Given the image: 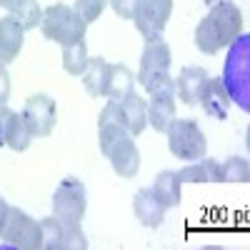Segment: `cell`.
<instances>
[{
	"label": "cell",
	"mask_w": 250,
	"mask_h": 250,
	"mask_svg": "<svg viewBox=\"0 0 250 250\" xmlns=\"http://www.w3.org/2000/svg\"><path fill=\"white\" fill-rule=\"evenodd\" d=\"M223 85L230 95V103L240 110H250V35L240 33L230 45L223 68Z\"/></svg>",
	"instance_id": "6da1fadb"
},
{
	"label": "cell",
	"mask_w": 250,
	"mask_h": 250,
	"mask_svg": "<svg viewBox=\"0 0 250 250\" xmlns=\"http://www.w3.org/2000/svg\"><path fill=\"white\" fill-rule=\"evenodd\" d=\"M208 18H210V23L218 33L220 48H228L243 33V13L235 3H230V0H220V3L210 5Z\"/></svg>",
	"instance_id": "9c48e42d"
},
{
	"label": "cell",
	"mask_w": 250,
	"mask_h": 250,
	"mask_svg": "<svg viewBox=\"0 0 250 250\" xmlns=\"http://www.w3.org/2000/svg\"><path fill=\"white\" fill-rule=\"evenodd\" d=\"M118 105H120L123 125L128 128V133L133 138H138L145 128H148V103H145L138 93H130L128 98L118 100Z\"/></svg>",
	"instance_id": "7c38bea8"
},
{
	"label": "cell",
	"mask_w": 250,
	"mask_h": 250,
	"mask_svg": "<svg viewBox=\"0 0 250 250\" xmlns=\"http://www.w3.org/2000/svg\"><path fill=\"white\" fill-rule=\"evenodd\" d=\"M23 40H25V30L20 28V23L8 15L0 18V62H13L20 50H23Z\"/></svg>",
	"instance_id": "4fadbf2b"
},
{
	"label": "cell",
	"mask_w": 250,
	"mask_h": 250,
	"mask_svg": "<svg viewBox=\"0 0 250 250\" xmlns=\"http://www.w3.org/2000/svg\"><path fill=\"white\" fill-rule=\"evenodd\" d=\"M15 3H18V0H0V8H5L8 13L15 8Z\"/></svg>",
	"instance_id": "1f68e13d"
},
{
	"label": "cell",
	"mask_w": 250,
	"mask_h": 250,
	"mask_svg": "<svg viewBox=\"0 0 250 250\" xmlns=\"http://www.w3.org/2000/svg\"><path fill=\"white\" fill-rule=\"evenodd\" d=\"M40 30L48 40L58 45H73L78 40H85V30H88V23L83 20L70 5H62V3H55V5H48L43 10V20H40Z\"/></svg>",
	"instance_id": "7a4b0ae2"
},
{
	"label": "cell",
	"mask_w": 250,
	"mask_h": 250,
	"mask_svg": "<svg viewBox=\"0 0 250 250\" xmlns=\"http://www.w3.org/2000/svg\"><path fill=\"white\" fill-rule=\"evenodd\" d=\"M150 190L160 200V205L165 208V210L180 205V200H183V180H180L178 170H163V173H158V178H155Z\"/></svg>",
	"instance_id": "e0dca14e"
},
{
	"label": "cell",
	"mask_w": 250,
	"mask_h": 250,
	"mask_svg": "<svg viewBox=\"0 0 250 250\" xmlns=\"http://www.w3.org/2000/svg\"><path fill=\"white\" fill-rule=\"evenodd\" d=\"M208 75L205 68H198V65H188L180 70V75L175 78V95H180V100L185 105H198L203 93H205V85H208Z\"/></svg>",
	"instance_id": "30bf717a"
},
{
	"label": "cell",
	"mask_w": 250,
	"mask_h": 250,
	"mask_svg": "<svg viewBox=\"0 0 250 250\" xmlns=\"http://www.w3.org/2000/svg\"><path fill=\"white\" fill-rule=\"evenodd\" d=\"M143 0H108V5L115 10V15H120L123 20H133V15L138 13Z\"/></svg>",
	"instance_id": "83f0119b"
},
{
	"label": "cell",
	"mask_w": 250,
	"mask_h": 250,
	"mask_svg": "<svg viewBox=\"0 0 250 250\" xmlns=\"http://www.w3.org/2000/svg\"><path fill=\"white\" fill-rule=\"evenodd\" d=\"M130 93H135V75L130 73L128 65H113L110 70V83H108V95L110 100H123Z\"/></svg>",
	"instance_id": "44dd1931"
},
{
	"label": "cell",
	"mask_w": 250,
	"mask_h": 250,
	"mask_svg": "<svg viewBox=\"0 0 250 250\" xmlns=\"http://www.w3.org/2000/svg\"><path fill=\"white\" fill-rule=\"evenodd\" d=\"M195 45H198V50H203L208 55H215L220 50L218 33H215V28H213V23H210V18H208V15L200 20L198 28H195Z\"/></svg>",
	"instance_id": "d4e9b609"
},
{
	"label": "cell",
	"mask_w": 250,
	"mask_h": 250,
	"mask_svg": "<svg viewBox=\"0 0 250 250\" xmlns=\"http://www.w3.org/2000/svg\"><path fill=\"white\" fill-rule=\"evenodd\" d=\"M3 140H5L8 148L15 150V153H23V150L30 148L33 133H30L25 118L20 115V113H13V110L8 113V118H5V130H3Z\"/></svg>",
	"instance_id": "d6986e66"
},
{
	"label": "cell",
	"mask_w": 250,
	"mask_h": 250,
	"mask_svg": "<svg viewBox=\"0 0 250 250\" xmlns=\"http://www.w3.org/2000/svg\"><path fill=\"white\" fill-rule=\"evenodd\" d=\"M183 183H220V163L213 158H200L190 165L178 170Z\"/></svg>",
	"instance_id": "ffe728a7"
},
{
	"label": "cell",
	"mask_w": 250,
	"mask_h": 250,
	"mask_svg": "<svg viewBox=\"0 0 250 250\" xmlns=\"http://www.w3.org/2000/svg\"><path fill=\"white\" fill-rule=\"evenodd\" d=\"M10 15L20 23L23 30H33L40 25V20H43V10H40L38 0H18L15 8L10 10Z\"/></svg>",
	"instance_id": "603a6c76"
},
{
	"label": "cell",
	"mask_w": 250,
	"mask_h": 250,
	"mask_svg": "<svg viewBox=\"0 0 250 250\" xmlns=\"http://www.w3.org/2000/svg\"><path fill=\"white\" fill-rule=\"evenodd\" d=\"M178 118V105H175V95H153L148 103V125L158 133H165L168 125Z\"/></svg>",
	"instance_id": "ac0fdd59"
},
{
	"label": "cell",
	"mask_w": 250,
	"mask_h": 250,
	"mask_svg": "<svg viewBox=\"0 0 250 250\" xmlns=\"http://www.w3.org/2000/svg\"><path fill=\"white\" fill-rule=\"evenodd\" d=\"M168 148L170 153L178 158V160H200L205 153H208V140H205V133L200 130V125L190 118H175L168 130Z\"/></svg>",
	"instance_id": "3957f363"
},
{
	"label": "cell",
	"mask_w": 250,
	"mask_h": 250,
	"mask_svg": "<svg viewBox=\"0 0 250 250\" xmlns=\"http://www.w3.org/2000/svg\"><path fill=\"white\" fill-rule=\"evenodd\" d=\"M170 13H173V0H143L138 13L133 15V23H135L138 33L145 38V43L163 40Z\"/></svg>",
	"instance_id": "52a82bcc"
},
{
	"label": "cell",
	"mask_w": 250,
	"mask_h": 250,
	"mask_svg": "<svg viewBox=\"0 0 250 250\" xmlns=\"http://www.w3.org/2000/svg\"><path fill=\"white\" fill-rule=\"evenodd\" d=\"M203 3H208V5H215V3H220V0H203Z\"/></svg>",
	"instance_id": "d6a6232c"
},
{
	"label": "cell",
	"mask_w": 250,
	"mask_h": 250,
	"mask_svg": "<svg viewBox=\"0 0 250 250\" xmlns=\"http://www.w3.org/2000/svg\"><path fill=\"white\" fill-rule=\"evenodd\" d=\"M133 210L135 218L145 225V228H160L163 218H165V208L160 205V200L153 195L150 188H140L133 198Z\"/></svg>",
	"instance_id": "5bb4252c"
},
{
	"label": "cell",
	"mask_w": 250,
	"mask_h": 250,
	"mask_svg": "<svg viewBox=\"0 0 250 250\" xmlns=\"http://www.w3.org/2000/svg\"><path fill=\"white\" fill-rule=\"evenodd\" d=\"M0 105H3V103H0Z\"/></svg>",
	"instance_id": "836d02e7"
},
{
	"label": "cell",
	"mask_w": 250,
	"mask_h": 250,
	"mask_svg": "<svg viewBox=\"0 0 250 250\" xmlns=\"http://www.w3.org/2000/svg\"><path fill=\"white\" fill-rule=\"evenodd\" d=\"M0 240H5L8 245L20 248V250H40L43 248V230H40V223L35 218H30L20 208L10 205Z\"/></svg>",
	"instance_id": "8992f818"
},
{
	"label": "cell",
	"mask_w": 250,
	"mask_h": 250,
	"mask_svg": "<svg viewBox=\"0 0 250 250\" xmlns=\"http://www.w3.org/2000/svg\"><path fill=\"white\" fill-rule=\"evenodd\" d=\"M8 210H10V205L8 200L0 195V233H3V228H5V220H8Z\"/></svg>",
	"instance_id": "f546056e"
},
{
	"label": "cell",
	"mask_w": 250,
	"mask_h": 250,
	"mask_svg": "<svg viewBox=\"0 0 250 250\" xmlns=\"http://www.w3.org/2000/svg\"><path fill=\"white\" fill-rule=\"evenodd\" d=\"M8 113H10L8 105H0V145H5V140H3V130H5V118H8Z\"/></svg>",
	"instance_id": "4dcf8cb0"
},
{
	"label": "cell",
	"mask_w": 250,
	"mask_h": 250,
	"mask_svg": "<svg viewBox=\"0 0 250 250\" xmlns=\"http://www.w3.org/2000/svg\"><path fill=\"white\" fill-rule=\"evenodd\" d=\"M28 128L33 133V138H48L58 123V108H55V100L45 93H35L25 100L23 113Z\"/></svg>",
	"instance_id": "ba28073f"
},
{
	"label": "cell",
	"mask_w": 250,
	"mask_h": 250,
	"mask_svg": "<svg viewBox=\"0 0 250 250\" xmlns=\"http://www.w3.org/2000/svg\"><path fill=\"white\" fill-rule=\"evenodd\" d=\"M105 158L110 160L113 170H115L120 178H135L138 170H140V153H138V145H135L133 135L125 138V140H120Z\"/></svg>",
	"instance_id": "8fae6325"
},
{
	"label": "cell",
	"mask_w": 250,
	"mask_h": 250,
	"mask_svg": "<svg viewBox=\"0 0 250 250\" xmlns=\"http://www.w3.org/2000/svg\"><path fill=\"white\" fill-rule=\"evenodd\" d=\"M105 8H108V0H75V5H73V10L85 20V23L98 20Z\"/></svg>",
	"instance_id": "4316f807"
},
{
	"label": "cell",
	"mask_w": 250,
	"mask_h": 250,
	"mask_svg": "<svg viewBox=\"0 0 250 250\" xmlns=\"http://www.w3.org/2000/svg\"><path fill=\"white\" fill-rule=\"evenodd\" d=\"M170 48L163 43V40H153V43H145L143 55H140V70H138V80L145 88V93H153L163 80L170 78Z\"/></svg>",
	"instance_id": "5b68a950"
},
{
	"label": "cell",
	"mask_w": 250,
	"mask_h": 250,
	"mask_svg": "<svg viewBox=\"0 0 250 250\" xmlns=\"http://www.w3.org/2000/svg\"><path fill=\"white\" fill-rule=\"evenodd\" d=\"M88 210V193L85 185L78 178L60 180L58 190L53 195V215L65 225H80Z\"/></svg>",
	"instance_id": "277c9868"
},
{
	"label": "cell",
	"mask_w": 250,
	"mask_h": 250,
	"mask_svg": "<svg viewBox=\"0 0 250 250\" xmlns=\"http://www.w3.org/2000/svg\"><path fill=\"white\" fill-rule=\"evenodd\" d=\"M200 105L210 118H218V120L228 118V110H230V95H228L220 78H208V85H205V93L200 98Z\"/></svg>",
	"instance_id": "2e32d148"
},
{
	"label": "cell",
	"mask_w": 250,
	"mask_h": 250,
	"mask_svg": "<svg viewBox=\"0 0 250 250\" xmlns=\"http://www.w3.org/2000/svg\"><path fill=\"white\" fill-rule=\"evenodd\" d=\"M88 60H90V55H88L85 40H78V43L62 48V68H65V73H70L75 78H80L83 73H85Z\"/></svg>",
	"instance_id": "7402d4cb"
},
{
	"label": "cell",
	"mask_w": 250,
	"mask_h": 250,
	"mask_svg": "<svg viewBox=\"0 0 250 250\" xmlns=\"http://www.w3.org/2000/svg\"><path fill=\"white\" fill-rule=\"evenodd\" d=\"M40 230H43V250H62V238H65V225L62 220L43 218L40 220Z\"/></svg>",
	"instance_id": "484cf974"
},
{
	"label": "cell",
	"mask_w": 250,
	"mask_h": 250,
	"mask_svg": "<svg viewBox=\"0 0 250 250\" xmlns=\"http://www.w3.org/2000/svg\"><path fill=\"white\" fill-rule=\"evenodd\" d=\"M10 98V75H8V68H5V62H0V103H8Z\"/></svg>",
	"instance_id": "f1b7e54d"
},
{
	"label": "cell",
	"mask_w": 250,
	"mask_h": 250,
	"mask_svg": "<svg viewBox=\"0 0 250 250\" xmlns=\"http://www.w3.org/2000/svg\"><path fill=\"white\" fill-rule=\"evenodd\" d=\"M110 70L113 62H108L105 58H90L88 68L83 73V85H85L88 95L93 98H105L108 95V83H110Z\"/></svg>",
	"instance_id": "9a60e30c"
},
{
	"label": "cell",
	"mask_w": 250,
	"mask_h": 250,
	"mask_svg": "<svg viewBox=\"0 0 250 250\" xmlns=\"http://www.w3.org/2000/svg\"><path fill=\"white\" fill-rule=\"evenodd\" d=\"M250 180V165L245 158H228L220 163V183H248Z\"/></svg>",
	"instance_id": "cb8c5ba5"
}]
</instances>
